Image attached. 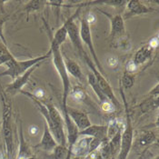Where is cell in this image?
<instances>
[{
  "instance_id": "6da1fadb",
  "label": "cell",
  "mask_w": 159,
  "mask_h": 159,
  "mask_svg": "<svg viewBox=\"0 0 159 159\" xmlns=\"http://www.w3.org/2000/svg\"><path fill=\"white\" fill-rule=\"evenodd\" d=\"M78 15H79V13L75 11V13L74 14L73 16H71L66 21V26H67V37H69L70 41L72 42V45L74 46L75 49L76 50V52L78 53V55L81 57V58L85 61L86 66L89 67L91 73H93V75H95L97 81L98 82L100 87L102 88V90H103L104 94L106 95V97L115 106L116 109L119 108L121 107L120 103H119V101L117 100V98L116 97L112 86L108 83V81L107 80L106 76H104L102 74L98 71V69L97 68L94 61L90 58V57L87 55L86 51L84 49L81 38H80V36H79V27L76 25L75 22V19L78 16Z\"/></svg>"
},
{
  "instance_id": "7a4b0ae2",
  "label": "cell",
  "mask_w": 159,
  "mask_h": 159,
  "mask_svg": "<svg viewBox=\"0 0 159 159\" xmlns=\"http://www.w3.org/2000/svg\"><path fill=\"white\" fill-rule=\"evenodd\" d=\"M27 98H29L37 107V109L41 113L42 116L45 118V122L48 125L50 132L54 136L55 140L58 145L67 146L66 136L65 132V122L62 114L55 107L52 102H43L34 98L30 93L22 90L20 92Z\"/></svg>"
},
{
  "instance_id": "3957f363",
  "label": "cell",
  "mask_w": 159,
  "mask_h": 159,
  "mask_svg": "<svg viewBox=\"0 0 159 159\" xmlns=\"http://www.w3.org/2000/svg\"><path fill=\"white\" fill-rule=\"evenodd\" d=\"M51 57L53 59L54 66L59 75L62 81V116L64 118V122L70 120L67 114V98L70 94L71 83L69 79V75L66 71V65L64 61V56L61 52V47L57 45L50 39V49Z\"/></svg>"
},
{
  "instance_id": "277c9868",
  "label": "cell",
  "mask_w": 159,
  "mask_h": 159,
  "mask_svg": "<svg viewBox=\"0 0 159 159\" xmlns=\"http://www.w3.org/2000/svg\"><path fill=\"white\" fill-rule=\"evenodd\" d=\"M0 101L2 106V134L6 147V154L8 159L14 157V136L12 124V104L4 89L0 87Z\"/></svg>"
},
{
  "instance_id": "5b68a950",
  "label": "cell",
  "mask_w": 159,
  "mask_h": 159,
  "mask_svg": "<svg viewBox=\"0 0 159 159\" xmlns=\"http://www.w3.org/2000/svg\"><path fill=\"white\" fill-rule=\"evenodd\" d=\"M49 57H51L50 50L47 54H45L43 56L37 57L27 59V60H24V61H18L16 58H13L5 64V66H7V70L0 73V76H10L12 78V80H15L16 78H17L18 76L23 75L25 72H26L29 68L48 59Z\"/></svg>"
},
{
  "instance_id": "8992f818",
  "label": "cell",
  "mask_w": 159,
  "mask_h": 159,
  "mask_svg": "<svg viewBox=\"0 0 159 159\" xmlns=\"http://www.w3.org/2000/svg\"><path fill=\"white\" fill-rule=\"evenodd\" d=\"M120 95L122 97L125 104V115H126V119H125V125H124L123 128L122 135H121V141H120V147L118 151V157L117 159H127V157L133 147V141H134V128H133V124L132 119L130 116V113L128 109V105L126 102V99L124 96V91H123L122 86H120Z\"/></svg>"
},
{
  "instance_id": "52a82bcc",
  "label": "cell",
  "mask_w": 159,
  "mask_h": 159,
  "mask_svg": "<svg viewBox=\"0 0 159 159\" xmlns=\"http://www.w3.org/2000/svg\"><path fill=\"white\" fill-rule=\"evenodd\" d=\"M79 36L81 38V41L87 47V48L89 49V52L93 57V61L95 63L97 68L98 71L102 74L104 76L106 75V73L104 71L103 66H101V63L98 59L96 49L94 48V43H93V38H92V33H91V27L90 25L86 22V16H83V17L81 18V22H80V28H79Z\"/></svg>"
},
{
  "instance_id": "ba28073f",
  "label": "cell",
  "mask_w": 159,
  "mask_h": 159,
  "mask_svg": "<svg viewBox=\"0 0 159 159\" xmlns=\"http://www.w3.org/2000/svg\"><path fill=\"white\" fill-rule=\"evenodd\" d=\"M42 63L40 64H37L36 66H34L33 67L29 68L26 72H25L23 75H21L20 76H18L17 78H16L15 80H13L12 83L9 84L8 86H7V88L4 90L5 93L7 95V96H15L16 95L17 93H20L22 90H23V87H24L29 81L32 74L34 73V71L37 69V67L41 65Z\"/></svg>"
},
{
  "instance_id": "9c48e42d",
  "label": "cell",
  "mask_w": 159,
  "mask_h": 159,
  "mask_svg": "<svg viewBox=\"0 0 159 159\" xmlns=\"http://www.w3.org/2000/svg\"><path fill=\"white\" fill-rule=\"evenodd\" d=\"M102 12V11H101ZM104 13L106 16H107L110 19L111 23V31H110V37L112 41L123 37L125 35V20L121 14L114 15L110 16L107 13Z\"/></svg>"
},
{
  "instance_id": "30bf717a",
  "label": "cell",
  "mask_w": 159,
  "mask_h": 159,
  "mask_svg": "<svg viewBox=\"0 0 159 159\" xmlns=\"http://www.w3.org/2000/svg\"><path fill=\"white\" fill-rule=\"evenodd\" d=\"M67 114H68L69 118L72 120V122L75 124V125L78 129V131H82L92 125L87 115L82 111L73 109L67 107Z\"/></svg>"
},
{
  "instance_id": "8fae6325",
  "label": "cell",
  "mask_w": 159,
  "mask_h": 159,
  "mask_svg": "<svg viewBox=\"0 0 159 159\" xmlns=\"http://www.w3.org/2000/svg\"><path fill=\"white\" fill-rule=\"evenodd\" d=\"M125 7H126L125 17H131V16L144 15V14H148V13L155 11L154 8L150 7L149 6H147V5H145L142 2L137 1V0L127 1Z\"/></svg>"
},
{
  "instance_id": "7c38bea8",
  "label": "cell",
  "mask_w": 159,
  "mask_h": 159,
  "mask_svg": "<svg viewBox=\"0 0 159 159\" xmlns=\"http://www.w3.org/2000/svg\"><path fill=\"white\" fill-rule=\"evenodd\" d=\"M78 135L96 138V139H99V140L105 142L107 139V125H91L86 129L79 131Z\"/></svg>"
},
{
  "instance_id": "4fadbf2b",
  "label": "cell",
  "mask_w": 159,
  "mask_h": 159,
  "mask_svg": "<svg viewBox=\"0 0 159 159\" xmlns=\"http://www.w3.org/2000/svg\"><path fill=\"white\" fill-rule=\"evenodd\" d=\"M92 137L83 136L75 141L71 148V154L75 157H84L90 154V143Z\"/></svg>"
},
{
  "instance_id": "5bb4252c",
  "label": "cell",
  "mask_w": 159,
  "mask_h": 159,
  "mask_svg": "<svg viewBox=\"0 0 159 159\" xmlns=\"http://www.w3.org/2000/svg\"><path fill=\"white\" fill-rule=\"evenodd\" d=\"M57 145L58 144L55 140L52 133L49 130L48 125L45 122V125H44V133H43V135L41 137L40 142L38 143V145L36 146V147L41 148V149H43L45 151L49 152V151H53V149L57 147Z\"/></svg>"
},
{
  "instance_id": "9a60e30c",
  "label": "cell",
  "mask_w": 159,
  "mask_h": 159,
  "mask_svg": "<svg viewBox=\"0 0 159 159\" xmlns=\"http://www.w3.org/2000/svg\"><path fill=\"white\" fill-rule=\"evenodd\" d=\"M33 157L32 150L25 141L23 134V125L22 122L19 123V148H18V154L16 159H30Z\"/></svg>"
},
{
  "instance_id": "2e32d148",
  "label": "cell",
  "mask_w": 159,
  "mask_h": 159,
  "mask_svg": "<svg viewBox=\"0 0 159 159\" xmlns=\"http://www.w3.org/2000/svg\"><path fill=\"white\" fill-rule=\"evenodd\" d=\"M157 136L155 134L154 131H151V130L144 131L135 139L134 147L135 149H138V148L140 149V148L149 147L150 145H152L153 143H155L157 141Z\"/></svg>"
},
{
  "instance_id": "e0dca14e",
  "label": "cell",
  "mask_w": 159,
  "mask_h": 159,
  "mask_svg": "<svg viewBox=\"0 0 159 159\" xmlns=\"http://www.w3.org/2000/svg\"><path fill=\"white\" fill-rule=\"evenodd\" d=\"M64 61L66 65V68L68 75H71L75 78L80 80V81H84V75L82 73L81 67L79 66V65L75 61H74L73 59H70L69 57H64Z\"/></svg>"
},
{
  "instance_id": "ac0fdd59",
  "label": "cell",
  "mask_w": 159,
  "mask_h": 159,
  "mask_svg": "<svg viewBox=\"0 0 159 159\" xmlns=\"http://www.w3.org/2000/svg\"><path fill=\"white\" fill-rule=\"evenodd\" d=\"M153 51L154 50H152L147 45H146L145 47H142L141 48L138 49L135 52L134 58L132 60L135 62L138 66L141 65H144L151 58Z\"/></svg>"
},
{
  "instance_id": "d6986e66",
  "label": "cell",
  "mask_w": 159,
  "mask_h": 159,
  "mask_svg": "<svg viewBox=\"0 0 159 159\" xmlns=\"http://www.w3.org/2000/svg\"><path fill=\"white\" fill-rule=\"evenodd\" d=\"M87 81H88L89 86H91V88L93 89V91L95 92L96 96L98 97V98L99 99V101L101 103L106 102V101H108V99L106 97V95L104 94L102 88L99 86V84H98V82L97 81V79H96V77L93 75V73L90 72V73L88 74V75H87Z\"/></svg>"
},
{
  "instance_id": "ffe728a7",
  "label": "cell",
  "mask_w": 159,
  "mask_h": 159,
  "mask_svg": "<svg viewBox=\"0 0 159 159\" xmlns=\"http://www.w3.org/2000/svg\"><path fill=\"white\" fill-rule=\"evenodd\" d=\"M158 107V98H152L146 99L141 105L140 109L143 113H147Z\"/></svg>"
},
{
  "instance_id": "44dd1931",
  "label": "cell",
  "mask_w": 159,
  "mask_h": 159,
  "mask_svg": "<svg viewBox=\"0 0 159 159\" xmlns=\"http://www.w3.org/2000/svg\"><path fill=\"white\" fill-rule=\"evenodd\" d=\"M115 43H116V48H119L120 50L123 51H129L130 49L132 48V43H131V40L128 38L127 37L123 36V37H119L116 40H114ZM113 41V42H114Z\"/></svg>"
},
{
  "instance_id": "7402d4cb",
  "label": "cell",
  "mask_w": 159,
  "mask_h": 159,
  "mask_svg": "<svg viewBox=\"0 0 159 159\" xmlns=\"http://www.w3.org/2000/svg\"><path fill=\"white\" fill-rule=\"evenodd\" d=\"M46 4H47L46 1H42V0H32V1H29V2H27V4L25 5V11L26 12L27 15H29V13L39 10V9L42 8Z\"/></svg>"
},
{
  "instance_id": "603a6c76",
  "label": "cell",
  "mask_w": 159,
  "mask_h": 159,
  "mask_svg": "<svg viewBox=\"0 0 159 159\" xmlns=\"http://www.w3.org/2000/svg\"><path fill=\"white\" fill-rule=\"evenodd\" d=\"M135 75L125 73L123 74L122 78L120 80V86H122L124 89H130L132 88L134 84H135Z\"/></svg>"
},
{
  "instance_id": "cb8c5ba5",
  "label": "cell",
  "mask_w": 159,
  "mask_h": 159,
  "mask_svg": "<svg viewBox=\"0 0 159 159\" xmlns=\"http://www.w3.org/2000/svg\"><path fill=\"white\" fill-rule=\"evenodd\" d=\"M68 154V147L67 146L57 145L53 149V159H66Z\"/></svg>"
},
{
  "instance_id": "d4e9b609",
  "label": "cell",
  "mask_w": 159,
  "mask_h": 159,
  "mask_svg": "<svg viewBox=\"0 0 159 159\" xmlns=\"http://www.w3.org/2000/svg\"><path fill=\"white\" fill-rule=\"evenodd\" d=\"M70 95L73 98L74 100L76 101V102H84L85 99L86 98V92L80 87H75L73 91L70 93Z\"/></svg>"
},
{
  "instance_id": "484cf974",
  "label": "cell",
  "mask_w": 159,
  "mask_h": 159,
  "mask_svg": "<svg viewBox=\"0 0 159 159\" xmlns=\"http://www.w3.org/2000/svg\"><path fill=\"white\" fill-rule=\"evenodd\" d=\"M8 18H9V15H7V14L0 15V39L2 40L3 45H5L6 47H7V40H6L5 37H4L3 30H4V25L7 21Z\"/></svg>"
},
{
  "instance_id": "4316f807",
  "label": "cell",
  "mask_w": 159,
  "mask_h": 159,
  "mask_svg": "<svg viewBox=\"0 0 159 159\" xmlns=\"http://www.w3.org/2000/svg\"><path fill=\"white\" fill-rule=\"evenodd\" d=\"M125 73H128V74H131V75H135L137 71H138V68H139V66L135 64V62L133 61L132 59H130V60H128V61L126 62V64H125Z\"/></svg>"
},
{
  "instance_id": "83f0119b",
  "label": "cell",
  "mask_w": 159,
  "mask_h": 159,
  "mask_svg": "<svg viewBox=\"0 0 159 159\" xmlns=\"http://www.w3.org/2000/svg\"><path fill=\"white\" fill-rule=\"evenodd\" d=\"M101 109L106 112V113H112L114 111H116V107L115 106L111 103L110 101H106V102H103L101 103V106H100Z\"/></svg>"
},
{
  "instance_id": "f1b7e54d",
  "label": "cell",
  "mask_w": 159,
  "mask_h": 159,
  "mask_svg": "<svg viewBox=\"0 0 159 159\" xmlns=\"http://www.w3.org/2000/svg\"><path fill=\"white\" fill-rule=\"evenodd\" d=\"M127 1L125 0H110V1H101V4H107L115 7H121L126 5Z\"/></svg>"
},
{
  "instance_id": "f546056e",
  "label": "cell",
  "mask_w": 159,
  "mask_h": 159,
  "mask_svg": "<svg viewBox=\"0 0 159 159\" xmlns=\"http://www.w3.org/2000/svg\"><path fill=\"white\" fill-rule=\"evenodd\" d=\"M107 65L108 66V67H110L112 69H116L118 65H119V61L118 58L116 57L115 56H111L107 58Z\"/></svg>"
},
{
  "instance_id": "4dcf8cb0",
  "label": "cell",
  "mask_w": 159,
  "mask_h": 159,
  "mask_svg": "<svg viewBox=\"0 0 159 159\" xmlns=\"http://www.w3.org/2000/svg\"><path fill=\"white\" fill-rule=\"evenodd\" d=\"M159 40H158V36H156V37H153L147 43V46L152 49V50H155L158 48Z\"/></svg>"
},
{
  "instance_id": "1f68e13d",
  "label": "cell",
  "mask_w": 159,
  "mask_h": 159,
  "mask_svg": "<svg viewBox=\"0 0 159 159\" xmlns=\"http://www.w3.org/2000/svg\"><path fill=\"white\" fill-rule=\"evenodd\" d=\"M85 16H86V22L90 25L92 24H94V23L96 22V20H97L96 16H95L94 14H92V13H88L87 15H85Z\"/></svg>"
},
{
  "instance_id": "d6a6232c",
  "label": "cell",
  "mask_w": 159,
  "mask_h": 159,
  "mask_svg": "<svg viewBox=\"0 0 159 159\" xmlns=\"http://www.w3.org/2000/svg\"><path fill=\"white\" fill-rule=\"evenodd\" d=\"M38 132H39V127L35 125H30L29 128H28V133H29V135H32V136H36L38 134Z\"/></svg>"
},
{
  "instance_id": "836d02e7",
  "label": "cell",
  "mask_w": 159,
  "mask_h": 159,
  "mask_svg": "<svg viewBox=\"0 0 159 159\" xmlns=\"http://www.w3.org/2000/svg\"><path fill=\"white\" fill-rule=\"evenodd\" d=\"M158 93H159V85L157 84L155 87H153L150 91H149V95L152 98H158Z\"/></svg>"
},
{
  "instance_id": "e575fe53",
  "label": "cell",
  "mask_w": 159,
  "mask_h": 159,
  "mask_svg": "<svg viewBox=\"0 0 159 159\" xmlns=\"http://www.w3.org/2000/svg\"><path fill=\"white\" fill-rule=\"evenodd\" d=\"M6 3V1H0V15L2 14H6L5 9H4V4Z\"/></svg>"
},
{
  "instance_id": "d590c367",
  "label": "cell",
  "mask_w": 159,
  "mask_h": 159,
  "mask_svg": "<svg viewBox=\"0 0 159 159\" xmlns=\"http://www.w3.org/2000/svg\"><path fill=\"white\" fill-rule=\"evenodd\" d=\"M0 159H8L7 157V154L6 152H0Z\"/></svg>"
},
{
  "instance_id": "8d00e7d4",
  "label": "cell",
  "mask_w": 159,
  "mask_h": 159,
  "mask_svg": "<svg viewBox=\"0 0 159 159\" xmlns=\"http://www.w3.org/2000/svg\"><path fill=\"white\" fill-rule=\"evenodd\" d=\"M30 159H36V158H35V157H31V158H30Z\"/></svg>"
}]
</instances>
